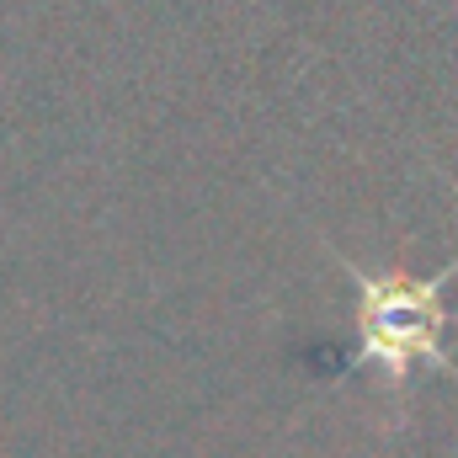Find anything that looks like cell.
<instances>
[{
  "label": "cell",
  "mask_w": 458,
  "mask_h": 458,
  "mask_svg": "<svg viewBox=\"0 0 458 458\" xmlns=\"http://www.w3.org/2000/svg\"><path fill=\"white\" fill-rule=\"evenodd\" d=\"M346 283L357 293V346L368 368H378L384 378L405 384L416 362L427 368H454L448 346H443V288L458 277V256L432 272V277H405V272H373V267H357L342 261Z\"/></svg>",
  "instance_id": "cell-1"
}]
</instances>
